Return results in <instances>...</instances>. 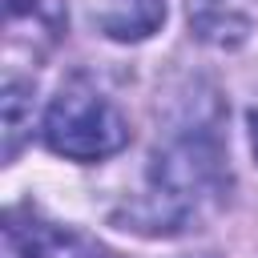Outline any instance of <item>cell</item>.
I'll return each mask as SVG.
<instances>
[{
	"label": "cell",
	"mask_w": 258,
	"mask_h": 258,
	"mask_svg": "<svg viewBox=\"0 0 258 258\" xmlns=\"http://www.w3.org/2000/svg\"><path fill=\"white\" fill-rule=\"evenodd\" d=\"M0 258H113V254L73 230H60V226L36 218V214L8 210Z\"/></svg>",
	"instance_id": "cell-3"
},
{
	"label": "cell",
	"mask_w": 258,
	"mask_h": 258,
	"mask_svg": "<svg viewBox=\"0 0 258 258\" xmlns=\"http://www.w3.org/2000/svg\"><path fill=\"white\" fill-rule=\"evenodd\" d=\"M4 32L8 48L20 40L32 52H44L64 32V0H4Z\"/></svg>",
	"instance_id": "cell-4"
},
{
	"label": "cell",
	"mask_w": 258,
	"mask_h": 258,
	"mask_svg": "<svg viewBox=\"0 0 258 258\" xmlns=\"http://www.w3.org/2000/svg\"><path fill=\"white\" fill-rule=\"evenodd\" d=\"M222 189H226L222 141L210 125H189L153 153L149 194L129 206L125 222L141 234H181L222 198Z\"/></svg>",
	"instance_id": "cell-1"
},
{
	"label": "cell",
	"mask_w": 258,
	"mask_h": 258,
	"mask_svg": "<svg viewBox=\"0 0 258 258\" xmlns=\"http://www.w3.org/2000/svg\"><path fill=\"white\" fill-rule=\"evenodd\" d=\"M250 137H254V153H258V113H250Z\"/></svg>",
	"instance_id": "cell-8"
},
{
	"label": "cell",
	"mask_w": 258,
	"mask_h": 258,
	"mask_svg": "<svg viewBox=\"0 0 258 258\" xmlns=\"http://www.w3.org/2000/svg\"><path fill=\"white\" fill-rule=\"evenodd\" d=\"M189 28L214 48H238L250 36L246 0H189Z\"/></svg>",
	"instance_id": "cell-5"
},
{
	"label": "cell",
	"mask_w": 258,
	"mask_h": 258,
	"mask_svg": "<svg viewBox=\"0 0 258 258\" xmlns=\"http://www.w3.org/2000/svg\"><path fill=\"white\" fill-rule=\"evenodd\" d=\"M44 141L60 157L101 161L129 141V125L97 85H89L85 77H73L69 85H60V93L44 113Z\"/></svg>",
	"instance_id": "cell-2"
},
{
	"label": "cell",
	"mask_w": 258,
	"mask_h": 258,
	"mask_svg": "<svg viewBox=\"0 0 258 258\" xmlns=\"http://www.w3.org/2000/svg\"><path fill=\"white\" fill-rule=\"evenodd\" d=\"M165 0H101L97 24L109 40H145L161 28Z\"/></svg>",
	"instance_id": "cell-6"
},
{
	"label": "cell",
	"mask_w": 258,
	"mask_h": 258,
	"mask_svg": "<svg viewBox=\"0 0 258 258\" xmlns=\"http://www.w3.org/2000/svg\"><path fill=\"white\" fill-rule=\"evenodd\" d=\"M24 129H32V85L8 77L4 81V161L16 157Z\"/></svg>",
	"instance_id": "cell-7"
}]
</instances>
